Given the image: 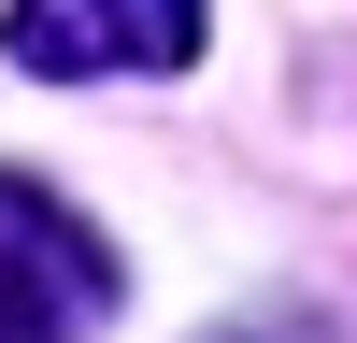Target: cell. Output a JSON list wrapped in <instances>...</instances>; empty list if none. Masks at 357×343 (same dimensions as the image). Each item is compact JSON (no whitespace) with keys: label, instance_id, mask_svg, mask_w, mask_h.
Masks as SVG:
<instances>
[{"label":"cell","instance_id":"1","mask_svg":"<svg viewBox=\"0 0 357 343\" xmlns=\"http://www.w3.org/2000/svg\"><path fill=\"white\" fill-rule=\"evenodd\" d=\"M100 314H114L100 229H86L57 186L0 172V343H100Z\"/></svg>","mask_w":357,"mask_h":343},{"label":"cell","instance_id":"2","mask_svg":"<svg viewBox=\"0 0 357 343\" xmlns=\"http://www.w3.org/2000/svg\"><path fill=\"white\" fill-rule=\"evenodd\" d=\"M0 43H15V72H186L200 15L186 0H29Z\"/></svg>","mask_w":357,"mask_h":343}]
</instances>
